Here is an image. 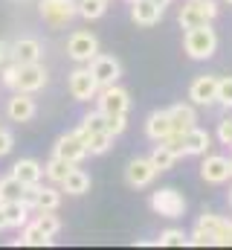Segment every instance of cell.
I'll return each mask as SVG.
<instances>
[{
  "label": "cell",
  "mask_w": 232,
  "mask_h": 250,
  "mask_svg": "<svg viewBox=\"0 0 232 250\" xmlns=\"http://www.w3.org/2000/svg\"><path fill=\"white\" fill-rule=\"evenodd\" d=\"M183 50H186V56L194 59V62H206V59H212L215 50H218V35H215V29H212L209 23L186 29Z\"/></svg>",
  "instance_id": "2"
},
{
  "label": "cell",
  "mask_w": 232,
  "mask_h": 250,
  "mask_svg": "<svg viewBox=\"0 0 232 250\" xmlns=\"http://www.w3.org/2000/svg\"><path fill=\"white\" fill-rule=\"evenodd\" d=\"M20 195H23V184L15 175L0 178V198L3 201H20Z\"/></svg>",
  "instance_id": "30"
},
{
  "label": "cell",
  "mask_w": 232,
  "mask_h": 250,
  "mask_svg": "<svg viewBox=\"0 0 232 250\" xmlns=\"http://www.w3.org/2000/svg\"><path fill=\"white\" fill-rule=\"evenodd\" d=\"M189 99L194 105H215L218 99V79L215 76H197L189 87Z\"/></svg>",
  "instance_id": "15"
},
{
  "label": "cell",
  "mask_w": 232,
  "mask_h": 250,
  "mask_svg": "<svg viewBox=\"0 0 232 250\" xmlns=\"http://www.w3.org/2000/svg\"><path fill=\"white\" fill-rule=\"evenodd\" d=\"M35 224L47 233V236H56L58 230H61V218L56 215V209H38V215H35Z\"/></svg>",
  "instance_id": "29"
},
{
  "label": "cell",
  "mask_w": 232,
  "mask_h": 250,
  "mask_svg": "<svg viewBox=\"0 0 232 250\" xmlns=\"http://www.w3.org/2000/svg\"><path fill=\"white\" fill-rule=\"evenodd\" d=\"M58 204H61V192L38 184V195H35V207L32 209H58Z\"/></svg>",
  "instance_id": "28"
},
{
  "label": "cell",
  "mask_w": 232,
  "mask_h": 250,
  "mask_svg": "<svg viewBox=\"0 0 232 250\" xmlns=\"http://www.w3.org/2000/svg\"><path fill=\"white\" fill-rule=\"evenodd\" d=\"M163 12H166V9H160L154 0H134V3H131V18H134V23H139V26H154V23H160Z\"/></svg>",
  "instance_id": "18"
},
{
  "label": "cell",
  "mask_w": 232,
  "mask_h": 250,
  "mask_svg": "<svg viewBox=\"0 0 232 250\" xmlns=\"http://www.w3.org/2000/svg\"><path fill=\"white\" fill-rule=\"evenodd\" d=\"M154 3H157V6H160V9H166V6H169V3H172V0H154Z\"/></svg>",
  "instance_id": "41"
},
{
  "label": "cell",
  "mask_w": 232,
  "mask_h": 250,
  "mask_svg": "<svg viewBox=\"0 0 232 250\" xmlns=\"http://www.w3.org/2000/svg\"><path fill=\"white\" fill-rule=\"evenodd\" d=\"M15 245H29V248H47V245H53V236H47L35 221L29 224H23V233H20V239H15Z\"/></svg>",
  "instance_id": "23"
},
{
  "label": "cell",
  "mask_w": 232,
  "mask_h": 250,
  "mask_svg": "<svg viewBox=\"0 0 232 250\" xmlns=\"http://www.w3.org/2000/svg\"><path fill=\"white\" fill-rule=\"evenodd\" d=\"M157 175H160V172L151 166V160H142V157L131 160V163H128V169H125V181H128V184H131L134 189L148 187V184H151Z\"/></svg>",
  "instance_id": "16"
},
{
  "label": "cell",
  "mask_w": 232,
  "mask_h": 250,
  "mask_svg": "<svg viewBox=\"0 0 232 250\" xmlns=\"http://www.w3.org/2000/svg\"><path fill=\"white\" fill-rule=\"evenodd\" d=\"M41 18L50 26H67L78 12H76V0H41L38 3Z\"/></svg>",
  "instance_id": "6"
},
{
  "label": "cell",
  "mask_w": 232,
  "mask_h": 250,
  "mask_svg": "<svg viewBox=\"0 0 232 250\" xmlns=\"http://www.w3.org/2000/svg\"><path fill=\"white\" fill-rule=\"evenodd\" d=\"M9 53H12V62L15 64H35V62H41L44 47H41L38 38H18L15 44H9Z\"/></svg>",
  "instance_id": "14"
},
{
  "label": "cell",
  "mask_w": 232,
  "mask_h": 250,
  "mask_svg": "<svg viewBox=\"0 0 232 250\" xmlns=\"http://www.w3.org/2000/svg\"><path fill=\"white\" fill-rule=\"evenodd\" d=\"M227 248H232V221H230V230H227Z\"/></svg>",
  "instance_id": "40"
},
{
  "label": "cell",
  "mask_w": 232,
  "mask_h": 250,
  "mask_svg": "<svg viewBox=\"0 0 232 250\" xmlns=\"http://www.w3.org/2000/svg\"><path fill=\"white\" fill-rule=\"evenodd\" d=\"M47 84V70L41 64H18V73H15V84L12 90H23V93H38L41 87Z\"/></svg>",
  "instance_id": "7"
},
{
  "label": "cell",
  "mask_w": 232,
  "mask_h": 250,
  "mask_svg": "<svg viewBox=\"0 0 232 250\" xmlns=\"http://www.w3.org/2000/svg\"><path fill=\"white\" fill-rule=\"evenodd\" d=\"M6 114L12 123H29L35 114H38V105L32 99V93H23V90H15V96L9 99L6 105Z\"/></svg>",
  "instance_id": "12"
},
{
  "label": "cell",
  "mask_w": 232,
  "mask_h": 250,
  "mask_svg": "<svg viewBox=\"0 0 232 250\" xmlns=\"http://www.w3.org/2000/svg\"><path fill=\"white\" fill-rule=\"evenodd\" d=\"M209 146H212L209 131H203V128H197V125L189 128L186 134H180V157H186V154H206Z\"/></svg>",
  "instance_id": "13"
},
{
  "label": "cell",
  "mask_w": 232,
  "mask_h": 250,
  "mask_svg": "<svg viewBox=\"0 0 232 250\" xmlns=\"http://www.w3.org/2000/svg\"><path fill=\"white\" fill-rule=\"evenodd\" d=\"M84 146H87V154H105L114 146V134H108L105 128L93 131V134H84Z\"/></svg>",
  "instance_id": "25"
},
{
  "label": "cell",
  "mask_w": 232,
  "mask_h": 250,
  "mask_svg": "<svg viewBox=\"0 0 232 250\" xmlns=\"http://www.w3.org/2000/svg\"><path fill=\"white\" fill-rule=\"evenodd\" d=\"M186 245H189V236L183 230H166L157 239V248H186Z\"/></svg>",
  "instance_id": "32"
},
{
  "label": "cell",
  "mask_w": 232,
  "mask_h": 250,
  "mask_svg": "<svg viewBox=\"0 0 232 250\" xmlns=\"http://www.w3.org/2000/svg\"><path fill=\"white\" fill-rule=\"evenodd\" d=\"M200 178H203L206 184H227V181H230V160L221 157V154L206 157L203 166H200Z\"/></svg>",
  "instance_id": "17"
},
{
  "label": "cell",
  "mask_w": 232,
  "mask_h": 250,
  "mask_svg": "<svg viewBox=\"0 0 232 250\" xmlns=\"http://www.w3.org/2000/svg\"><path fill=\"white\" fill-rule=\"evenodd\" d=\"M70 93L78 102H90L99 93V84H96V79H93V73L87 67H78V70L70 73Z\"/></svg>",
  "instance_id": "11"
},
{
  "label": "cell",
  "mask_w": 232,
  "mask_h": 250,
  "mask_svg": "<svg viewBox=\"0 0 232 250\" xmlns=\"http://www.w3.org/2000/svg\"><path fill=\"white\" fill-rule=\"evenodd\" d=\"M12 146H15V137H12V131L0 128V157H6V154L12 151Z\"/></svg>",
  "instance_id": "36"
},
{
  "label": "cell",
  "mask_w": 232,
  "mask_h": 250,
  "mask_svg": "<svg viewBox=\"0 0 232 250\" xmlns=\"http://www.w3.org/2000/svg\"><path fill=\"white\" fill-rule=\"evenodd\" d=\"M230 204H232V189H230Z\"/></svg>",
  "instance_id": "43"
},
{
  "label": "cell",
  "mask_w": 232,
  "mask_h": 250,
  "mask_svg": "<svg viewBox=\"0 0 232 250\" xmlns=\"http://www.w3.org/2000/svg\"><path fill=\"white\" fill-rule=\"evenodd\" d=\"M169 120H172V134H186L189 128H194L197 117H194V108L192 105H174L169 108Z\"/></svg>",
  "instance_id": "20"
},
{
  "label": "cell",
  "mask_w": 232,
  "mask_h": 250,
  "mask_svg": "<svg viewBox=\"0 0 232 250\" xmlns=\"http://www.w3.org/2000/svg\"><path fill=\"white\" fill-rule=\"evenodd\" d=\"M96 53H99L96 35H90V32H73V35H70V41H67V56H70L73 62L87 64Z\"/></svg>",
  "instance_id": "10"
},
{
  "label": "cell",
  "mask_w": 232,
  "mask_h": 250,
  "mask_svg": "<svg viewBox=\"0 0 232 250\" xmlns=\"http://www.w3.org/2000/svg\"><path fill=\"white\" fill-rule=\"evenodd\" d=\"M145 134L157 143H163L169 134H172V120H169V111H154L148 120H145Z\"/></svg>",
  "instance_id": "21"
},
{
  "label": "cell",
  "mask_w": 232,
  "mask_h": 250,
  "mask_svg": "<svg viewBox=\"0 0 232 250\" xmlns=\"http://www.w3.org/2000/svg\"><path fill=\"white\" fill-rule=\"evenodd\" d=\"M87 70L93 73V79H96V84H99V87L116 84V82H119V76H122V64L116 62L114 56H99V53L87 62Z\"/></svg>",
  "instance_id": "9"
},
{
  "label": "cell",
  "mask_w": 232,
  "mask_h": 250,
  "mask_svg": "<svg viewBox=\"0 0 232 250\" xmlns=\"http://www.w3.org/2000/svg\"><path fill=\"white\" fill-rule=\"evenodd\" d=\"M3 207V215H6V224L9 227H23L26 221H29V207L23 204V201H3L0 204Z\"/></svg>",
  "instance_id": "22"
},
{
  "label": "cell",
  "mask_w": 232,
  "mask_h": 250,
  "mask_svg": "<svg viewBox=\"0 0 232 250\" xmlns=\"http://www.w3.org/2000/svg\"><path fill=\"white\" fill-rule=\"evenodd\" d=\"M108 9V0H76V12L84 21H99Z\"/></svg>",
  "instance_id": "27"
},
{
  "label": "cell",
  "mask_w": 232,
  "mask_h": 250,
  "mask_svg": "<svg viewBox=\"0 0 232 250\" xmlns=\"http://www.w3.org/2000/svg\"><path fill=\"white\" fill-rule=\"evenodd\" d=\"M99 111L105 114V117H111V114H128V108H131V96H128V90L125 87H119V84H108V87H99Z\"/></svg>",
  "instance_id": "8"
},
{
  "label": "cell",
  "mask_w": 232,
  "mask_h": 250,
  "mask_svg": "<svg viewBox=\"0 0 232 250\" xmlns=\"http://www.w3.org/2000/svg\"><path fill=\"white\" fill-rule=\"evenodd\" d=\"M61 187H64V192L67 195H84L87 189H90V175L84 172V169H70L67 172V178L61 181Z\"/></svg>",
  "instance_id": "24"
},
{
  "label": "cell",
  "mask_w": 232,
  "mask_h": 250,
  "mask_svg": "<svg viewBox=\"0 0 232 250\" xmlns=\"http://www.w3.org/2000/svg\"><path fill=\"white\" fill-rule=\"evenodd\" d=\"M70 169H73V163H67V160H61V157L53 154V160L44 166V175H47L53 184H61V181L67 178V172H70Z\"/></svg>",
  "instance_id": "31"
},
{
  "label": "cell",
  "mask_w": 232,
  "mask_h": 250,
  "mask_svg": "<svg viewBox=\"0 0 232 250\" xmlns=\"http://www.w3.org/2000/svg\"><path fill=\"white\" fill-rule=\"evenodd\" d=\"M148 160H151V166H154L157 172H169L174 163H177V154H174L166 143H160V146L151 151V157H148Z\"/></svg>",
  "instance_id": "26"
},
{
  "label": "cell",
  "mask_w": 232,
  "mask_h": 250,
  "mask_svg": "<svg viewBox=\"0 0 232 250\" xmlns=\"http://www.w3.org/2000/svg\"><path fill=\"white\" fill-rule=\"evenodd\" d=\"M12 62V53H9V44H6V41H0V67H3V64H9Z\"/></svg>",
  "instance_id": "38"
},
{
  "label": "cell",
  "mask_w": 232,
  "mask_h": 250,
  "mask_svg": "<svg viewBox=\"0 0 232 250\" xmlns=\"http://www.w3.org/2000/svg\"><path fill=\"white\" fill-rule=\"evenodd\" d=\"M218 15V6L212 0H189L183 9H180V26L183 29H192V26H203V23H212V18Z\"/></svg>",
  "instance_id": "3"
},
{
  "label": "cell",
  "mask_w": 232,
  "mask_h": 250,
  "mask_svg": "<svg viewBox=\"0 0 232 250\" xmlns=\"http://www.w3.org/2000/svg\"><path fill=\"white\" fill-rule=\"evenodd\" d=\"M0 204H3V198H0Z\"/></svg>",
  "instance_id": "45"
},
{
  "label": "cell",
  "mask_w": 232,
  "mask_h": 250,
  "mask_svg": "<svg viewBox=\"0 0 232 250\" xmlns=\"http://www.w3.org/2000/svg\"><path fill=\"white\" fill-rule=\"evenodd\" d=\"M218 140L224 146H232V120H224V123L218 125Z\"/></svg>",
  "instance_id": "37"
},
{
  "label": "cell",
  "mask_w": 232,
  "mask_h": 250,
  "mask_svg": "<svg viewBox=\"0 0 232 250\" xmlns=\"http://www.w3.org/2000/svg\"><path fill=\"white\" fill-rule=\"evenodd\" d=\"M53 154L61 157V160H67V163H81L84 157H87V146H84V137H81V131L76 128V131H70V134H61L56 140V146H53Z\"/></svg>",
  "instance_id": "4"
},
{
  "label": "cell",
  "mask_w": 232,
  "mask_h": 250,
  "mask_svg": "<svg viewBox=\"0 0 232 250\" xmlns=\"http://www.w3.org/2000/svg\"><path fill=\"white\" fill-rule=\"evenodd\" d=\"M227 3H232V0H227Z\"/></svg>",
  "instance_id": "46"
},
{
  "label": "cell",
  "mask_w": 232,
  "mask_h": 250,
  "mask_svg": "<svg viewBox=\"0 0 232 250\" xmlns=\"http://www.w3.org/2000/svg\"><path fill=\"white\" fill-rule=\"evenodd\" d=\"M230 178H232V160H230Z\"/></svg>",
  "instance_id": "42"
},
{
  "label": "cell",
  "mask_w": 232,
  "mask_h": 250,
  "mask_svg": "<svg viewBox=\"0 0 232 250\" xmlns=\"http://www.w3.org/2000/svg\"><path fill=\"white\" fill-rule=\"evenodd\" d=\"M151 207H154V212H160L163 218H180V215L186 212V198H183V192H177V189L163 187L151 195Z\"/></svg>",
  "instance_id": "5"
},
{
  "label": "cell",
  "mask_w": 232,
  "mask_h": 250,
  "mask_svg": "<svg viewBox=\"0 0 232 250\" xmlns=\"http://www.w3.org/2000/svg\"><path fill=\"white\" fill-rule=\"evenodd\" d=\"M125 114H111V117H105V131H108V134H122V131H125Z\"/></svg>",
  "instance_id": "35"
},
{
  "label": "cell",
  "mask_w": 232,
  "mask_h": 250,
  "mask_svg": "<svg viewBox=\"0 0 232 250\" xmlns=\"http://www.w3.org/2000/svg\"><path fill=\"white\" fill-rule=\"evenodd\" d=\"M102 128H105V114H102V111H93V114H87V117L81 120V125H78L81 137H84V134H93V131H102Z\"/></svg>",
  "instance_id": "33"
},
{
  "label": "cell",
  "mask_w": 232,
  "mask_h": 250,
  "mask_svg": "<svg viewBox=\"0 0 232 250\" xmlns=\"http://www.w3.org/2000/svg\"><path fill=\"white\" fill-rule=\"evenodd\" d=\"M215 102H221L224 108H232V76L218 79V99Z\"/></svg>",
  "instance_id": "34"
},
{
  "label": "cell",
  "mask_w": 232,
  "mask_h": 250,
  "mask_svg": "<svg viewBox=\"0 0 232 250\" xmlns=\"http://www.w3.org/2000/svg\"><path fill=\"white\" fill-rule=\"evenodd\" d=\"M9 224H6V215H3V207H0V230H6Z\"/></svg>",
  "instance_id": "39"
},
{
  "label": "cell",
  "mask_w": 232,
  "mask_h": 250,
  "mask_svg": "<svg viewBox=\"0 0 232 250\" xmlns=\"http://www.w3.org/2000/svg\"><path fill=\"white\" fill-rule=\"evenodd\" d=\"M128 3H134V0H128Z\"/></svg>",
  "instance_id": "44"
},
{
  "label": "cell",
  "mask_w": 232,
  "mask_h": 250,
  "mask_svg": "<svg viewBox=\"0 0 232 250\" xmlns=\"http://www.w3.org/2000/svg\"><path fill=\"white\" fill-rule=\"evenodd\" d=\"M12 175H15L23 187H29V184H41L44 166H41L38 160H32V157H23V160H18V163L12 166Z\"/></svg>",
  "instance_id": "19"
},
{
  "label": "cell",
  "mask_w": 232,
  "mask_h": 250,
  "mask_svg": "<svg viewBox=\"0 0 232 250\" xmlns=\"http://www.w3.org/2000/svg\"><path fill=\"white\" fill-rule=\"evenodd\" d=\"M227 230H230V221L221 218V215H212V212H203L194 224V233L189 239V245L194 248H209V245H221L227 248Z\"/></svg>",
  "instance_id": "1"
}]
</instances>
